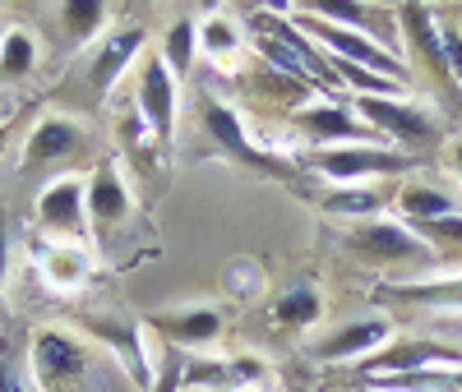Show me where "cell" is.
Here are the masks:
<instances>
[{
  "mask_svg": "<svg viewBox=\"0 0 462 392\" xmlns=\"http://www.w3.org/2000/svg\"><path fill=\"white\" fill-rule=\"evenodd\" d=\"M84 152H88V130H84V121L51 111V115H42V121L28 130L19 162H23L28 171H32V167L47 171V167H69L74 157H84Z\"/></svg>",
  "mask_w": 462,
  "mask_h": 392,
  "instance_id": "obj_11",
  "label": "cell"
},
{
  "mask_svg": "<svg viewBox=\"0 0 462 392\" xmlns=\"http://www.w3.org/2000/svg\"><path fill=\"white\" fill-rule=\"evenodd\" d=\"M84 204H88L93 245L102 241V235H116L134 217V189H130L125 167L116 162V157H102V162L84 176Z\"/></svg>",
  "mask_w": 462,
  "mask_h": 392,
  "instance_id": "obj_7",
  "label": "cell"
},
{
  "mask_svg": "<svg viewBox=\"0 0 462 392\" xmlns=\"http://www.w3.org/2000/svg\"><path fill=\"white\" fill-rule=\"evenodd\" d=\"M416 157L402 148H374V143H342V148H310V171L333 185H370L379 176L411 171Z\"/></svg>",
  "mask_w": 462,
  "mask_h": 392,
  "instance_id": "obj_5",
  "label": "cell"
},
{
  "mask_svg": "<svg viewBox=\"0 0 462 392\" xmlns=\"http://www.w3.org/2000/svg\"><path fill=\"white\" fill-rule=\"evenodd\" d=\"M37 268L42 282L56 291H74L93 278V245H60V241H42L37 250Z\"/></svg>",
  "mask_w": 462,
  "mask_h": 392,
  "instance_id": "obj_19",
  "label": "cell"
},
{
  "mask_svg": "<svg viewBox=\"0 0 462 392\" xmlns=\"http://www.w3.org/2000/svg\"><path fill=\"white\" fill-rule=\"evenodd\" d=\"M0 37H5V28H0Z\"/></svg>",
  "mask_w": 462,
  "mask_h": 392,
  "instance_id": "obj_36",
  "label": "cell"
},
{
  "mask_svg": "<svg viewBox=\"0 0 462 392\" xmlns=\"http://www.w3.org/2000/svg\"><path fill=\"white\" fill-rule=\"evenodd\" d=\"M0 309H5V305H0Z\"/></svg>",
  "mask_w": 462,
  "mask_h": 392,
  "instance_id": "obj_37",
  "label": "cell"
},
{
  "mask_svg": "<svg viewBox=\"0 0 462 392\" xmlns=\"http://www.w3.org/2000/svg\"><path fill=\"white\" fill-rule=\"evenodd\" d=\"M0 125H5V115H0Z\"/></svg>",
  "mask_w": 462,
  "mask_h": 392,
  "instance_id": "obj_35",
  "label": "cell"
},
{
  "mask_svg": "<svg viewBox=\"0 0 462 392\" xmlns=\"http://www.w3.org/2000/svg\"><path fill=\"white\" fill-rule=\"evenodd\" d=\"M383 204V194L370 189V185H333L328 194H319V213L328 217H356V222H370Z\"/></svg>",
  "mask_w": 462,
  "mask_h": 392,
  "instance_id": "obj_26",
  "label": "cell"
},
{
  "mask_svg": "<svg viewBox=\"0 0 462 392\" xmlns=\"http://www.w3.org/2000/svg\"><path fill=\"white\" fill-rule=\"evenodd\" d=\"M143 47H148V28H143V23H121V28L102 32L97 42H93V51H88V60H84L88 93H93V97H106V93L139 65Z\"/></svg>",
  "mask_w": 462,
  "mask_h": 392,
  "instance_id": "obj_9",
  "label": "cell"
},
{
  "mask_svg": "<svg viewBox=\"0 0 462 392\" xmlns=\"http://www.w3.org/2000/svg\"><path fill=\"white\" fill-rule=\"evenodd\" d=\"M342 250L370 263V268H393V263H411V259H426V241L411 235L407 222H352L342 231Z\"/></svg>",
  "mask_w": 462,
  "mask_h": 392,
  "instance_id": "obj_8",
  "label": "cell"
},
{
  "mask_svg": "<svg viewBox=\"0 0 462 392\" xmlns=\"http://www.w3.org/2000/svg\"><path fill=\"white\" fill-rule=\"evenodd\" d=\"M439 37H444V56H448V74H453V88L462 93V32H457V28H444V23H439Z\"/></svg>",
  "mask_w": 462,
  "mask_h": 392,
  "instance_id": "obj_32",
  "label": "cell"
},
{
  "mask_svg": "<svg viewBox=\"0 0 462 392\" xmlns=\"http://www.w3.org/2000/svg\"><path fill=\"white\" fill-rule=\"evenodd\" d=\"M411 235H420V241H430L439 250H462V213L453 217H435V222H407Z\"/></svg>",
  "mask_w": 462,
  "mask_h": 392,
  "instance_id": "obj_29",
  "label": "cell"
},
{
  "mask_svg": "<svg viewBox=\"0 0 462 392\" xmlns=\"http://www.w3.org/2000/svg\"><path fill=\"white\" fill-rule=\"evenodd\" d=\"M291 125L310 139L315 148H342V143H365L374 134L365 121H356L352 106H333V102H310L291 111Z\"/></svg>",
  "mask_w": 462,
  "mask_h": 392,
  "instance_id": "obj_14",
  "label": "cell"
},
{
  "mask_svg": "<svg viewBox=\"0 0 462 392\" xmlns=\"http://www.w3.org/2000/svg\"><path fill=\"white\" fill-rule=\"evenodd\" d=\"M148 337H162V346L171 351H204L222 337L226 314L217 305H176V309H158L148 314Z\"/></svg>",
  "mask_w": 462,
  "mask_h": 392,
  "instance_id": "obj_12",
  "label": "cell"
},
{
  "mask_svg": "<svg viewBox=\"0 0 462 392\" xmlns=\"http://www.w3.org/2000/svg\"><path fill=\"white\" fill-rule=\"evenodd\" d=\"M245 23H236V14H208L199 19V56L213 65H236L245 56Z\"/></svg>",
  "mask_w": 462,
  "mask_h": 392,
  "instance_id": "obj_21",
  "label": "cell"
},
{
  "mask_svg": "<svg viewBox=\"0 0 462 392\" xmlns=\"http://www.w3.org/2000/svg\"><path fill=\"white\" fill-rule=\"evenodd\" d=\"M10 278V222L0 217V287H5Z\"/></svg>",
  "mask_w": 462,
  "mask_h": 392,
  "instance_id": "obj_33",
  "label": "cell"
},
{
  "mask_svg": "<svg viewBox=\"0 0 462 392\" xmlns=\"http://www.w3.org/2000/svg\"><path fill=\"white\" fill-rule=\"evenodd\" d=\"M305 10L319 14L324 23H337V28L374 37L379 47H389V37H393V23H383V10H374V5H356V0H319V5H305Z\"/></svg>",
  "mask_w": 462,
  "mask_h": 392,
  "instance_id": "obj_20",
  "label": "cell"
},
{
  "mask_svg": "<svg viewBox=\"0 0 462 392\" xmlns=\"http://www.w3.org/2000/svg\"><path fill=\"white\" fill-rule=\"evenodd\" d=\"M97 369H111V360L74 328H37L28 342V374L37 392H84Z\"/></svg>",
  "mask_w": 462,
  "mask_h": 392,
  "instance_id": "obj_1",
  "label": "cell"
},
{
  "mask_svg": "<svg viewBox=\"0 0 462 392\" xmlns=\"http://www.w3.org/2000/svg\"><path fill=\"white\" fill-rule=\"evenodd\" d=\"M60 19H65V32L74 37V42H97L102 32H111L116 23V10L106 5V0H69V5H60Z\"/></svg>",
  "mask_w": 462,
  "mask_h": 392,
  "instance_id": "obj_25",
  "label": "cell"
},
{
  "mask_svg": "<svg viewBox=\"0 0 462 392\" xmlns=\"http://www.w3.org/2000/svg\"><path fill=\"white\" fill-rule=\"evenodd\" d=\"M361 374L374 378H398V374H416V369H462V356L453 346L439 342H398V346H379L374 356L356 360Z\"/></svg>",
  "mask_w": 462,
  "mask_h": 392,
  "instance_id": "obj_13",
  "label": "cell"
},
{
  "mask_svg": "<svg viewBox=\"0 0 462 392\" xmlns=\"http://www.w3.org/2000/svg\"><path fill=\"white\" fill-rule=\"evenodd\" d=\"M389 337H393V324H389V319H352V324L333 328L328 337H319V342L310 346V356L324 360V365L365 360V356H374L379 346H389Z\"/></svg>",
  "mask_w": 462,
  "mask_h": 392,
  "instance_id": "obj_15",
  "label": "cell"
},
{
  "mask_svg": "<svg viewBox=\"0 0 462 392\" xmlns=\"http://www.w3.org/2000/svg\"><path fill=\"white\" fill-rule=\"evenodd\" d=\"M352 111H356V121H365L370 130H379L383 139H393L402 143V152H420V148H430L439 139L435 121L426 111H416L398 97H352Z\"/></svg>",
  "mask_w": 462,
  "mask_h": 392,
  "instance_id": "obj_10",
  "label": "cell"
},
{
  "mask_svg": "<svg viewBox=\"0 0 462 392\" xmlns=\"http://www.w3.org/2000/svg\"><path fill=\"white\" fill-rule=\"evenodd\" d=\"M0 392H37L32 374H23V365L14 360L10 346H0Z\"/></svg>",
  "mask_w": 462,
  "mask_h": 392,
  "instance_id": "obj_31",
  "label": "cell"
},
{
  "mask_svg": "<svg viewBox=\"0 0 462 392\" xmlns=\"http://www.w3.org/2000/svg\"><path fill=\"white\" fill-rule=\"evenodd\" d=\"M162 65L176 74V78H185L189 69H195V60H199V19L195 14H180V19H171V28H167V37H162Z\"/></svg>",
  "mask_w": 462,
  "mask_h": 392,
  "instance_id": "obj_24",
  "label": "cell"
},
{
  "mask_svg": "<svg viewBox=\"0 0 462 392\" xmlns=\"http://www.w3.org/2000/svg\"><path fill=\"white\" fill-rule=\"evenodd\" d=\"M79 337H88L102 356L130 378L134 392H148L152 378H158V365L148 356V328L143 319H125V314H79Z\"/></svg>",
  "mask_w": 462,
  "mask_h": 392,
  "instance_id": "obj_2",
  "label": "cell"
},
{
  "mask_svg": "<svg viewBox=\"0 0 462 392\" xmlns=\"http://www.w3.org/2000/svg\"><path fill=\"white\" fill-rule=\"evenodd\" d=\"M296 392H300V387H296Z\"/></svg>",
  "mask_w": 462,
  "mask_h": 392,
  "instance_id": "obj_38",
  "label": "cell"
},
{
  "mask_svg": "<svg viewBox=\"0 0 462 392\" xmlns=\"http://www.w3.org/2000/svg\"><path fill=\"white\" fill-rule=\"evenodd\" d=\"M398 300L407 305H430V309H462V278H439V282H407L393 287Z\"/></svg>",
  "mask_w": 462,
  "mask_h": 392,
  "instance_id": "obj_28",
  "label": "cell"
},
{
  "mask_svg": "<svg viewBox=\"0 0 462 392\" xmlns=\"http://www.w3.org/2000/svg\"><path fill=\"white\" fill-rule=\"evenodd\" d=\"M453 167H457V176H462V143L453 148Z\"/></svg>",
  "mask_w": 462,
  "mask_h": 392,
  "instance_id": "obj_34",
  "label": "cell"
},
{
  "mask_svg": "<svg viewBox=\"0 0 462 392\" xmlns=\"http://www.w3.org/2000/svg\"><path fill=\"white\" fill-rule=\"evenodd\" d=\"M398 213L407 222H435V217H453L457 204H453V194H444L435 185H407L398 194Z\"/></svg>",
  "mask_w": 462,
  "mask_h": 392,
  "instance_id": "obj_27",
  "label": "cell"
},
{
  "mask_svg": "<svg viewBox=\"0 0 462 392\" xmlns=\"http://www.w3.org/2000/svg\"><path fill=\"white\" fill-rule=\"evenodd\" d=\"M393 19L402 23V32L411 37V51L430 65L435 78H444V88H453V74H448V56H444V37H439V23L426 5H398Z\"/></svg>",
  "mask_w": 462,
  "mask_h": 392,
  "instance_id": "obj_18",
  "label": "cell"
},
{
  "mask_svg": "<svg viewBox=\"0 0 462 392\" xmlns=\"http://www.w3.org/2000/svg\"><path fill=\"white\" fill-rule=\"evenodd\" d=\"M287 19H291L305 37H310V42H315L324 56L346 60V65H361V69H374V74H383V78H393V84H407V65L398 60V51L379 47L374 37L352 32V28H337V23H324L319 14H310L305 5H291Z\"/></svg>",
  "mask_w": 462,
  "mask_h": 392,
  "instance_id": "obj_3",
  "label": "cell"
},
{
  "mask_svg": "<svg viewBox=\"0 0 462 392\" xmlns=\"http://www.w3.org/2000/svg\"><path fill=\"white\" fill-rule=\"evenodd\" d=\"M37 65H42V42L28 28L10 23L0 37V84H23L37 74Z\"/></svg>",
  "mask_w": 462,
  "mask_h": 392,
  "instance_id": "obj_23",
  "label": "cell"
},
{
  "mask_svg": "<svg viewBox=\"0 0 462 392\" xmlns=\"http://www.w3.org/2000/svg\"><path fill=\"white\" fill-rule=\"evenodd\" d=\"M148 392H185V351H162L158 360V378H152Z\"/></svg>",
  "mask_w": 462,
  "mask_h": 392,
  "instance_id": "obj_30",
  "label": "cell"
},
{
  "mask_svg": "<svg viewBox=\"0 0 462 392\" xmlns=\"http://www.w3.org/2000/svg\"><path fill=\"white\" fill-rule=\"evenodd\" d=\"M32 222L42 231V241L60 245H93L88 231V204H84V176H56L42 185L32 204Z\"/></svg>",
  "mask_w": 462,
  "mask_h": 392,
  "instance_id": "obj_6",
  "label": "cell"
},
{
  "mask_svg": "<svg viewBox=\"0 0 462 392\" xmlns=\"http://www.w3.org/2000/svg\"><path fill=\"white\" fill-rule=\"evenodd\" d=\"M263 378V365L250 356H199L185 351V387H208V392H241Z\"/></svg>",
  "mask_w": 462,
  "mask_h": 392,
  "instance_id": "obj_16",
  "label": "cell"
},
{
  "mask_svg": "<svg viewBox=\"0 0 462 392\" xmlns=\"http://www.w3.org/2000/svg\"><path fill=\"white\" fill-rule=\"evenodd\" d=\"M199 121H204V134L213 139V148H217L222 157H231V162H250V167H268V157L250 143L241 115L231 111V106H222L217 97H208V102L199 106Z\"/></svg>",
  "mask_w": 462,
  "mask_h": 392,
  "instance_id": "obj_17",
  "label": "cell"
},
{
  "mask_svg": "<svg viewBox=\"0 0 462 392\" xmlns=\"http://www.w3.org/2000/svg\"><path fill=\"white\" fill-rule=\"evenodd\" d=\"M139 121L148 125L152 143L167 148L176 139V115H180V78L162 65L158 51H143L134 65V102Z\"/></svg>",
  "mask_w": 462,
  "mask_h": 392,
  "instance_id": "obj_4",
  "label": "cell"
},
{
  "mask_svg": "<svg viewBox=\"0 0 462 392\" xmlns=\"http://www.w3.org/2000/svg\"><path fill=\"white\" fill-rule=\"evenodd\" d=\"M324 319V296L315 282H296L287 287L278 300H273V324L282 333H305V328H315Z\"/></svg>",
  "mask_w": 462,
  "mask_h": 392,
  "instance_id": "obj_22",
  "label": "cell"
}]
</instances>
